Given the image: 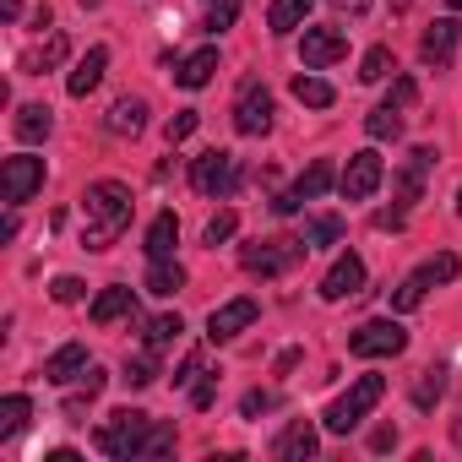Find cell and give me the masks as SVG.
Wrapping results in <instances>:
<instances>
[{
	"label": "cell",
	"instance_id": "1",
	"mask_svg": "<svg viewBox=\"0 0 462 462\" xmlns=\"http://www.w3.org/2000/svg\"><path fill=\"white\" fill-rule=\"evenodd\" d=\"M88 228H82V245L88 251H109L125 228H131V185L125 180H93L82 196Z\"/></svg>",
	"mask_w": 462,
	"mask_h": 462
},
{
	"label": "cell",
	"instance_id": "2",
	"mask_svg": "<svg viewBox=\"0 0 462 462\" xmlns=\"http://www.w3.org/2000/svg\"><path fill=\"white\" fill-rule=\"evenodd\" d=\"M152 430H158V419H147V413H136V408H120V413H109V424L98 430V451H104V457H147Z\"/></svg>",
	"mask_w": 462,
	"mask_h": 462
},
{
	"label": "cell",
	"instance_id": "3",
	"mask_svg": "<svg viewBox=\"0 0 462 462\" xmlns=\"http://www.w3.org/2000/svg\"><path fill=\"white\" fill-rule=\"evenodd\" d=\"M381 397H386V381H381V375H359V381H354L332 408H327V430H332V435L359 430V424H365V413H370Z\"/></svg>",
	"mask_w": 462,
	"mask_h": 462
},
{
	"label": "cell",
	"instance_id": "4",
	"mask_svg": "<svg viewBox=\"0 0 462 462\" xmlns=\"http://www.w3.org/2000/svg\"><path fill=\"white\" fill-rule=\"evenodd\" d=\"M435 158H440L435 147H413V152H408V163H402V174H397V185H392V196H397V207L375 217L381 228H397V223L408 217V207L419 201V190H424V174H430V163H435Z\"/></svg>",
	"mask_w": 462,
	"mask_h": 462
},
{
	"label": "cell",
	"instance_id": "5",
	"mask_svg": "<svg viewBox=\"0 0 462 462\" xmlns=\"http://www.w3.org/2000/svg\"><path fill=\"white\" fill-rule=\"evenodd\" d=\"M190 185H196L201 196H212V201L235 196V185H240V158H235V152H223V147L201 152V158L190 163Z\"/></svg>",
	"mask_w": 462,
	"mask_h": 462
},
{
	"label": "cell",
	"instance_id": "6",
	"mask_svg": "<svg viewBox=\"0 0 462 462\" xmlns=\"http://www.w3.org/2000/svg\"><path fill=\"white\" fill-rule=\"evenodd\" d=\"M402 348H408V332H402V321H392V316L365 321V327L348 332V354H359V359H392V354H402Z\"/></svg>",
	"mask_w": 462,
	"mask_h": 462
},
{
	"label": "cell",
	"instance_id": "7",
	"mask_svg": "<svg viewBox=\"0 0 462 462\" xmlns=\"http://www.w3.org/2000/svg\"><path fill=\"white\" fill-rule=\"evenodd\" d=\"M305 251H310L305 240H256V245H245V251H240V262H245V273L278 278V273H289Z\"/></svg>",
	"mask_w": 462,
	"mask_h": 462
},
{
	"label": "cell",
	"instance_id": "8",
	"mask_svg": "<svg viewBox=\"0 0 462 462\" xmlns=\"http://www.w3.org/2000/svg\"><path fill=\"white\" fill-rule=\"evenodd\" d=\"M381 180H386V163H381L375 147H365V152H354L348 169L337 174V190H343L348 201H370V196L381 190Z\"/></svg>",
	"mask_w": 462,
	"mask_h": 462
},
{
	"label": "cell",
	"instance_id": "9",
	"mask_svg": "<svg viewBox=\"0 0 462 462\" xmlns=\"http://www.w3.org/2000/svg\"><path fill=\"white\" fill-rule=\"evenodd\" d=\"M343 55H348V33H343V28H305V39H300L305 71H327V66H337Z\"/></svg>",
	"mask_w": 462,
	"mask_h": 462
},
{
	"label": "cell",
	"instance_id": "10",
	"mask_svg": "<svg viewBox=\"0 0 462 462\" xmlns=\"http://www.w3.org/2000/svg\"><path fill=\"white\" fill-rule=\"evenodd\" d=\"M0 190H6V201H12V207H17V201H28L33 190H44V158H33V152L6 158V169H0Z\"/></svg>",
	"mask_w": 462,
	"mask_h": 462
},
{
	"label": "cell",
	"instance_id": "11",
	"mask_svg": "<svg viewBox=\"0 0 462 462\" xmlns=\"http://www.w3.org/2000/svg\"><path fill=\"white\" fill-rule=\"evenodd\" d=\"M235 131H240V136H262V131H273V93H267L262 82H245V88H240Z\"/></svg>",
	"mask_w": 462,
	"mask_h": 462
},
{
	"label": "cell",
	"instance_id": "12",
	"mask_svg": "<svg viewBox=\"0 0 462 462\" xmlns=\"http://www.w3.org/2000/svg\"><path fill=\"white\" fill-rule=\"evenodd\" d=\"M332 180H337V174H332V163H327V158H316V163H310V169H305V174H300V180H294V185H289V190H283L278 201H273V207H278V212L289 217V212H300L305 201L327 196V190H332Z\"/></svg>",
	"mask_w": 462,
	"mask_h": 462
},
{
	"label": "cell",
	"instance_id": "13",
	"mask_svg": "<svg viewBox=\"0 0 462 462\" xmlns=\"http://www.w3.org/2000/svg\"><path fill=\"white\" fill-rule=\"evenodd\" d=\"M256 316H262L256 300H228V305H217V310L207 316V337H212V343H235Z\"/></svg>",
	"mask_w": 462,
	"mask_h": 462
},
{
	"label": "cell",
	"instance_id": "14",
	"mask_svg": "<svg viewBox=\"0 0 462 462\" xmlns=\"http://www.w3.org/2000/svg\"><path fill=\"white\" fill-rule=\"evenodd\" d=\"M359 289H365V262L348 251V256H337L332 273L321 278V300H348V294H359Z\"/></svg>",
	"mask_w": 462,
	"mask_h": 462
},
{
	"label": "cell",
	"instance_id": "15",
	"mask_svg": "<svg viewBox=\"0 0 462 462\" xmlns=\"http://www.w3.org/2000/svg\"><path fill=\"white\" fill-rule=\"evenodd\" d=\"M316 446H321L316 424H310V419H294V424L273 440V457H278V462H305V457H316Z\"/></svg>",
	"mask_w": 462,
	"mask_h": 462
},
{
	"label": "cell",
	"instance_id": "16",
	"mask_svg": "<svg viewBox=\"0 0 462 462\" xmlns=\"http://www.w3.org/2000/svg\"><path fill=\"white\" fill-rule=\"evenodd\" d=\"M104 66H109V50H104V44H93V50H88V55L71 66V77H66V93H71V98H88V93L104 82Z\"/></svg>",
	"mask_w": 462,
	"mask_h": 462
},
{
	"label": "cell",
	"instance_id": "17",
	"mask_svg": "<svg viewBox=\"0 0 462 462\" xmlns=\"http://www.w3.org/2000/svg\"><path fill=\"white\" fill-rule=\"evenodd\" d=\"M457 44H462V23L440 17V23L424 33V44H419V50H424V60H430V66H446V60L457 55Z\"/></svg>",
	"mask_w": 462,
	"mask_h": 462
},
{
	"label": "cell",
	"instance_id": "18",
	"mask_svg": "<svg viewBox=\"0 0 462 462\" xmlns=\"http://www.w3.org/2000/svg\"><path fill=\"white\" fill-rule=\"evenodd\" d=\"M77 375H88V348H82V343H66V348H55V354L44 359V381L66 386V381H77Z\"/></svg>",
	"mask_w": 462,
	"mask_h": 462
},
{
	"label": "cell",
	"instance_id": "19",
	"mask_svg": "<svg viewBox=\"0 0 462 462\" xmlns=\"http://www.w3.org/2000/svg\"><path fill=\"white\" fill-rule=\"evenodd\" d=\"M104 125H109L115 136H136V131L147 125V104L125 93V98H115V104H109V115H104Z\"/></svg>",
	"mask_w": 462,
	"mask_h": 462
},
{
	"label": "cell",
	"instance_id": "20",
	"mask_svg": "<svg viewBox=\"0 0 462 462\" xmlns=\"http://www.w3.org/2000/svg\"><path fill=\"white\" fill-rule=\"evenodd\" d=\"M180 289H185V267H180L174 256H152V267H147V294L174 300Z\"/></svg>",
	"mask_w": 462,
	"mask_h": 462
},
{
	"label": "cell",
	"instance_id": "21",
	"mask_svg": "<svg viewBox=\"0 0 462 462\" xmlns=\"http://www.w3.org/2000/svg\"><path fill=\"white\" fill-rule=\"evenodd\" d=\"M88 316H93L98 327H109V321H125V316H136V294L115 283V289H104V294L93 300V310H88Z\"/></svg>",
	"mask_w": 462,
	"mask_h": 462
},
{
	"label": "cell",
	"instance_id": "22",
	"mask_svg": "<svg viewBox=\"0 0 462 462\" xmlns=\"http://www.w3.org/2000/svg\"><path fill=\"white\" fill-rule=\"evenodd\" d=\"M212 71H217V50H196V55H185V60L174 66V82L196 93V88H207V82H212Z\"/></svg>",
	"mask_w": 462,
	"mask_h": 462
},
{
	"label": "cell",
	"instance_id": "23",
	"mask_svg": "<svg viewBox=\"0 0 462 462\" xmlns=\"http://www.w3.org/2000/svg\"><path fill=\"white\" fill-rule=\"evenodd\" d=\"M50 125H55L50 104H23V109H17V120H12V131H17L23 142H44V136H50Z\"/></svg>",
	"mask_w": 462,
	"mask_h": 462
},
{
	"label": "cell",
	"instance_id": "24",
	"mask_svg": "<svg viewBox=\"0 0 462 462\" xmlns=\"http://www.w3.org/2000/svg\"><path fill=\"white\" fill-rule=\"evenodd\" d=\"M310 6H316V0H273V12H267V28H273V33H294V28H305Z\"/></svg>",
	"mask_w": 462,
	"mask_h": 462
},
{
	"label": "cell",
	"instance_id": "25",
	"mask_svg": "<svg viewBox=\"0 0 462 462\" xmlns=\"http://www.w3.org/2000/svg\"><path fill=\"white\" fill-rule=\"evenodd\" d=\"M174 240H180V217L158 212L152 228H147V256H174Z\"/></svg>",
	"mask_w": 462,
	"mask_h": 462
},
{
	"label": "cell",
	"instance_id": "26",
	"mask_svg": "<svg viewBox=\"0 0 462 462\" xmlns=\"http://www.w3.org/2000/svg\"><path fill=\"white\" fill-rule=\"evenodd\" d=\"M294 98H300L305 109H332V104H337V93H332L327 77H294Z\"/></svg>",
	"mask_w": 462,
	"mask_h": 462
},
{
	"label": "cell",
	"instance_id": "27",
	"mask_svg": "<svg viewBox=\"0 0 462 462\" xmlns=\"http://www.w3.org/2000/svg\"><path fill=\"white\" fill-rule=\"evenodd\" d=\"M440 392H446V365H430L413 375V408H435Z\"/></svg>",
	"mask_w": 462,
	"mask_h": 462
},
{
	"label": "cell",
	"instance_id": "28",
	"mask_svg": "<svg viewBox=\"0 0 462 462\" xmlns=\"http://www.w3.org/2000/svg\"><path fill=\"white\" fill-rule=\"evenodd\" d=\"M365 131H370L375 142H397V136H402V109L375 104V109H370V120H365Z\"/></svg>",
	"mask_w": 462,
	"mask_h": 462
},
{
	"label": "cell",
	"instance_id": "29",
	"mask_svg": "<svg viewBox=\"0 0 462 462\" xmlns=\"http://www.w3.org/2000/svg\"><path fill=\"white\" fill-rule=\"evenodd\" d=\"M424 294H430V273L419 267V273H408V278L397 283V294H392V310H419V305H424Z\"/></svg>",
	"mask_w": 462,
	"mask_h": 462
},
{
	"label": "cell",
	"instance_id": "30",
	"mask_svg": "<svg viewBox=\"0 0 462 462\" xmlns=\"http://www.w3.org/2000/svg\"><path fill=\"white\" fill-rule=\"evenodd\" d=\"M28 413H33V402H28L23 392H12V397H0V435H17V430L28 424Z\"/></svg>",
	"mask_w": 462,
	"mask_h": 462
},
{
	"label": "cell",
	"instance_id": "31",
	"mask_svg": "<svg viewBox=\"0 0 462 462\" xmlns=\"http://www.w3.org/2000/svg\"><path fill=\"white\" fill-rule=\"evenodd\" d=\"M66 33H50V44L44 50H33V55H23V71H50V66H60L66 60Z\"/></svg>",
	"mask_w": 462,
	"mask_h": 462
},
{
	"label": "cell",
	"instance_id": "32",
	"mask_svg": "<svg viewBox=\"0 0 462 462\" xmlns=\"http://www.w3.org/2000/svg\"><path fill=\"white\" fill-rule=\"evenodd\" d=\"M386 77H392V50H386V44L365 50V60H359V82H386Z\"/></svg>",
	"mask_w": 462,
	"mask_h": 462
},
{
	"label": "cell",
	"instance_id": "33",
	"mask_svg": "<svg viewBox=\"0 0 462 462\" xmlns=\"http://www.w3.org/2000/svg\"><path fill=\"white\" fill-rule=\"evenodd\" d=\"M142 332H147V348H169V343L185 332V321H180V316H152Z\"/></svg>",
	"mask_w": 462,
	"mask_h": 462
},
{
	"label": "cell",
	"instance_id": "34",
	"mask_svg": "<svg viewBox=\"0 0 462 462\" xmlns=\"http://www.w3.org/2000/svg\"><path fill=\"white\" fill-rule=\"evenodd\" d=\"M235 228H240V217L228 212V207H223V212H212V217H207V228H201V240H207V245L217 251L223 240H235Z\"/></svg>",
	"mask_w": 462,
	"mask_h": 462
},
{
	"label": "cell",
	"instance_id": "35",
	"mask_svg": "<svg viewBox=\"0 0 462 462\" xmlns=\"http://www.w3.org/2000/svg\"><path fill=\"white\" fill-rule=\"evenodd\" d=\"M337 240H343V223H337V217H316V223L305 228V245H310V251H316V245H337Z\"/></svg>",
	"mask_w": 462,
	"mask_h": 462
},
{
	"label": "cell",
	"instance_id": "36",
	"mask_svg": "<svg viewBox=\"0 0 462 462\" xmlns=\"http://www.w3.org/2000/svg\"><path fill=\"white\" fill-rule=\"evenodd\" d=\"M125 381H131V386H152V381H158V354H152V348L136 354V359L125 365Z\"/></svg>",
	"mask_w": 462,
	"mask_h": 462
},
{
	"label": "cell",
	"instance_id": "37",
	"mask_svg": "<svg viewBox=\"0 0 462 462\" xmlns=\"http://www.w3.org/2000/svg\"><path fill=\"white\" fill-rule=\"evenodd\" d=\"M235 17H240V0H212V12H207V33L235 28Z\"/></svg>",
	"mask_w": 462,
	"mask_h": 462
},
{
	"label": "cell",
	"instance_id": "38",
	"mask_svg": "<svg viewBox=\"0 0 462 462\" xmlns=\"http://www.w3.org/2000/svg\"><path fill=\"white\" fill-rule=\"evenodd\" d=\"M196 125H201V115H196V109H180V115H174V120L163 125V136H169V147H174V142H185V136H190Z\"/></svg>",
	"mask_w": 462,
	"mask_h": 462
},
{
	"label": "cell",
	"instance_id": "39",
	"mask_svg": "<svg viewBox=\"0 0 462 462\" xmlns=\"http://www.w3.org/2000/svg\"><path fill=\"white\" fill-rule=\"evenodd\" d=\"M457 267H462V262H457L451 251H440L435 262H424V273H430V283H451V278H457Z\"/></svg>",
	"mask_w": 462,
	"mask_h": 462
},
{
	"label": "cell",
	"instance_id": "40",
	"mask_svg": "<svg viewBox=\"0 0 462 462\" xmlns=\"http://www.w3.org/2000/svg\"><path fill=\"white\" fill-rule=\"evenodd\" d=\"M50 294H55V305H77V300L88 294V283H82V278H55Z\"/></svg>",
	"mask_w": 462,
	"mask_h": 462
},
{
	"label": "cell",
	"instance_id": "41",
	"mask_svg": "<svg viewBox=\"0 0 462 462\" xmlns=\"http://www.w3.org/2000/svg\"><path fill=\"white\" fill-rule=\"evenodd\" d=\"M413 98H419L413 77H397V82H392V93H386V104H392V109H413Z\"/></svg>",
	"mask_w": 462,
	"mask_h": 462
},
{
	"label": "cell",
	"instance_id": "42",
	"mask_svg": "<svg viewBox=\"0 0 462 462\" xmlns=\"http://www.w3.org/2000/svg\"><path fill=\"white\" fill-rule=\"evenodd\" d=\"M267 408H278V392H245V402H240L245 419H256V413H267Z\"/></svg>",
	"mask_w": 462,
	"mask_h": 462
},
{
	"label": "cell",
	"instance_id": "43",
	"mask_svg": "<svg viewBox=\"0 0 462 462\" xmlns=\"http://www.w3.org/2000/svg\"><path fill=\"white\" fill-rule=\"evenodd\" d=\"M201 375V354H185V365H180V375H174V386H190Z\"/></svg>",
	"mask_w": 462,
	"mask_h": 462
},
{
	"label": "cell",
	"instance_id": "44",
	"mask_svg": "<svg viewBox=\"0 0 462 462\" xmlns=\"http://www.w3.org/2000/svg\"><path fill=\"white\" fill-rule=\"evenodd\" d=\"M104 381H109V375H104L98 365H88V375H82V392H88V397H98V392H104Z\"/></svg>",
	"mask_w": 462,
	"mask_h": 462
},
{
	"label": "cell",
	"instance_id": "45",
	"mask_svg": "<svg viewBox=\"0 0 462 462\" xmlns=\"http://www.w3.org/2000/svg\"><path fill=\"white\" fill-rule=\"evenodd\" d=\"M392 446H397V430H392V424H381V430L370 435V451H392Z\"/></svg>",
	"mask_w": 462,
	"mask_h": 462
},
{
	"label": "cell",
	"instance_id": "46",
	"mask_svg": "<svg viewBox=\"0 0 462 462\" xmlns=\"http://www.w3.org/2000/svg\"><path fill=\"white\" fill-rule=\"evenodd\" d=\"M212 397H217V386H212V381H201V386L190 392V402H196V408H212Z\"/></svg>",
	"mask_w": 462,
	"mask_h": 462
},
{
	"label": "cell",
	"instance_id": "47",
	"mask_svg": "<svg viewBox=\"0 0 462 462\" xmlns=\"http://www.w3.org/2000/svg\"><path fill=\"white\" fill-rule=\"evenodd\" d=\"M337 12H348V17H359V12H370V0H332Z\"/></svg>",
	"mask_w": 462,
	"mask_h": 462
},
{
	"label": "cell",
	"instance_id": "48",
	"mask_svg": "<svg viewBox=\"0 0 462 462\" xmlns=\"http://www.w3.org/2000/svg\"><path fill=\"white\" fill-rule=\"evenodd\" d=\"M0 12H6V17H17V12H23V0H0Z\"/></svg>",
	"mask_w": 462,
	"mask_h": 462
},
{
	"label": "cell",
	"instance_id": "49",
	"mask_svg": "<svg viewBox=\"0 0 462 462\" xmlns=\"http://www.w3.org/2000/svg\"><path fill=\"white\" fill-rule=\"evenodd\" d=\"M451 440H457V446H462V419H457V424H451Z\"/></svg>",
	"mask_w": 462,
	"mask_h": 462
},
{
	"label": "cell",
	"instance_id": "50",
	"mask_svg": "<svg viewBox=\"0 0 462 462\" xmlns=\"http://www.w3.org/2000/svg\"><path fill=\"white\" fill-rule=\"evenodd\" d=\"M446 6H451V12H462V0H446Z\"/></svg>",
	"mask_w": 462,
	"mask_h": 462
},
{
	"label": "cell",
	"instance_id": "51",
	"mask_svg": "<svg viewBox=\"0 0 462 462\" xmlns=\"http://www.w3.org/2000/svg\"><path fill=\"white\" fill-rule=\"evenodd\" d=\"M457 212H462V190H457Z\"/></svg>",
	"mask_w": 462,
	"mask_h": 462
}]
</instances>
